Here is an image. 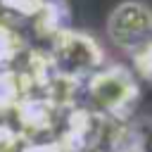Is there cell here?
<instances>
[{
	"mask_svg": "<svg viewBox=\"0 0 152 152\" xmlns=\"http://www.w3.org/2000/svg\"><path fill=\"white\" fill-rule=\"evenodd\" d=\"M43 2H45V0H0L2 7L12 10V12L21 14V17H33V19L40 14Z\"/></svg>",
	"mask_w": 152,
	"mask_h": 152,
	"instance_id": "9c48e42d",
	"label": "cell"
},
{
	"mask_svg": "<svg viewBox=\"0 0 152 152\" xmlns=\"http://www.w3.org/2000/svg\"><path fill=\"white\" fill-rule=\"evenodd\" d=\"M86 90L102 116L124 119L135 104L138 83L126 66H102L86 81Z\"/></svg>",
	"mask_w": 152,
	"mask_h": 152,
	"instance_id": "7a4b0ae2",
	"label": "cell"
},
{
	"mask_svg": "<svg viewBox=\"0 0 152 152\" xmlns=\"http://www.w3.org/2000/svg\"><path fill=\"white\" fill-rule=\"evenodd\" d=\"M114 152H142L140 147H133V145H119Z\"/></svg>",
	"mask_w": 152,
	"mask_h": 152,
	"instance_id": "7c38bea8",
	"label": "cell"
},
{
	"mask_svg": "<svg viewBox=\"0 0 152 152\" xmlns=\"http://www.w3.org/2000/svg\"><path fill=\"white\" fill-rule=\"evenodd\" d=\"M69 21H71V10L66 0H45L40 14L36 17V31L45 38H55L71 28Z\"/></svg>",
	"mask_w": 152,
	"mask_h": 152,
	"instance_id": "5b68a950",
	"label": "cell"
},
{
	"mask_svg": "<svg viewBox=\"0 0 152 152\" xmlns=\"http://www.w3.org/2000/svg\"><path fill=\"white\" fill-rule=\"evenodd\" d=\"M21 152H64L59 140H31Z\"/></svg>",
	"mask_w": 152,
	"mask_h": 152,
	"instance_id": "30bf717a",
	"label": "cell"
},
{
	"mask_svg": "<svg viewBox=\"0 0 152 152\" xmlns=\"http://www.w3.org/2000/svg\"><path fill=\"white\" fill-rule=\"evenodd\" d=\"M14 114H17L19 126L26 135H40V133L52 128L57 109L52 107V102L45 95H26L17 104Z\"/></svg>",
	"mask_w": 152,
	"mask_h": 152,
	"instance_id": "277c9868",
	"label": "cell"
},
{
	"mask_svg": "<svg viewBox=\"0 0 152 152\" xmlns=\"http://www.w3.org/2000/svg\"><path fill=\"white\" fill-rule=\"evenodd\" d=\"M31 95V83L24 71L2 69L0 71V112H14L17 104Z\"/></svg>",
	"mask_w": 152,
	"mask_h": 152,
	"instance_id": "8992f818",
	"label": "cell"
},
{
	"mask_svg": "<svg viewBox=\"0 0 152 152\" xmlns=\"http://www.w3.org/2000/svg\"><path fill=\"white\" fill-rule=\"evenodd\" d=\"M50 59L59 76H66L74 81H88L95 71L102 69L104 50L93 36L69 28L52 38Z\"/></svg>",
	"mask_w": 152,
	"mask_h": 152,
	"instance_id": "6da1fadb",
	"label": "cell"
},
{
	"mask_svg": "<svg viewBox=\"0 0 152 152\" xmlns=\"http://www.w3.org/2000/svg\"><path fill=\"white\" fill-rule=\"evenodd\" d=\"M133 69L140 78H147L152 81V38L145 40L140 48H135L133 52Z\"/></svg>",
	"mask_w": 152,
	"mask_h": 152,
	"instance_id": "ba28073f",
	"label": "cell"
},
{
	"mask_svg": "<svg viewBox=\"0 0 152 152\" xmlns=\"http://www.w3.org/2000/svg\"><path fill=\"white\" fill-rule=\"evenodd\" d=\"M17 140H19V135H17L7 124L0 121V152H14Z\"/></svg>",
	"mask_w": 152,
	"mask_h": 152,
	"instance_id": "8fae6325",
	"label": "cell"
},
{
	"mask_svg": "<svg viewBox=\"0 0 152 152\" xmlns=\"http://www.w3.org/2000/svg\"><path fill=\"white\" fill-rule=\"evenodd\" d=\"M21 50H24V38H21V33H19L12 24L0 21V71L7 69V66L19 57Z\"/></svg>",
	"mask_w": 152,
	"mask_h": 152,
	"instance_id": "52a82bcc",
	"label": "cell"
},
{
	"mask_svg": "<svg viewBox=\"0 0 152 152\" xmlns=\"http://www.w3.org/2000/svg\"><path fill=\"white\" fill-rule=\"evenodd\" d=\"M107 36L114 45L133 52L152 36V10L140 0L119 2L107 17Z\"/></svg>",
	"mask_w": 152,
	"mask_h": 152,
	"instance_id": "3957f363",
	"label": "cell"
}]
</instances>
